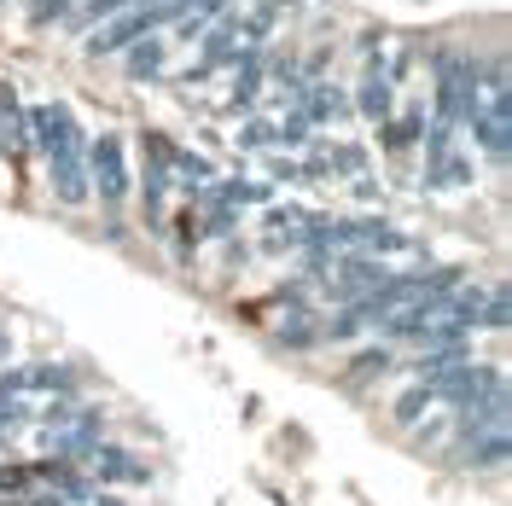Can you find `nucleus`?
Returning a JSON list of instances; mask_svg holds the SVG:
<instances>
[{
    "label": "nucleus",
    "instance_id": "obj_5",
    "mask_svg": "<svg viewBox=\"0 0 512 506\" xmlns=\"http://www.w3.org/2000/svg\"><path fill=\"white\" fill-rule=\"evenodd\" d=\"M163 59H169V41H158V35H140L134 47H123V70H128V82H158Z\"/></svg>",
    "mask_w": 512,
    "mask_h": 506
},
{
    "label": "nucleus",
    "instance_id": "obj_1",
    "mask_svg": "<svg viewBox=\"0 0 512 506\" xmlns=\"http://www.w3.org/2000/svg\"><path fill=\"white\" fill-rule=\"evenodd\" d=\"M47 158H53V187H59L64 204H82L88 198V152H82V134L76 123H64L53 140H47Z\"/></svg>",
    "mask_w": 512,
    "mask_h": 506
},
{
    "label": "nucleus",
    "instance_id": "obj_3",
    "mask_svg": "<svg viewBox=\"0 0 512 506\" xmlns=\"http://www.w3.org/2000/svg\"><path fill=\"white\" fill-rule=\"evenodd\" d=\"M94 187L105 204H123V192H128V163H123V140L117 134H105L94 146Z\"/></svg>",
    "mask_w": 512,
    "mask_h": 506
},
{
    "label": "nucleus",
    "instance_id": "obj_6",
    "mask_svg": "<svg viewBox=\"0 0 512 506\" xmlns=\"http://www.w3.org/2000/svg\"><path fill=\"white\" fill-rule=\"evenodd\" d=\"M76 12V0H35L30 6V30H53L59 18H70Z\"/></svg>",
    "mask_w": 512,
    "mask_h": 506
},
{
    "label": "nucleus",
    "instance_id": "obj_4",
    "mask_svg": "<svg viewBox=\"0 0 512 506\" xmlns=\"http://www.w3.org/2000/svg\"><path fill=\"white\" fill-rule=\"evenodd\" d=\"M256 88H262V47H245V53H239V59H233V82H227V117H233V111H239V105H251L256 99Z\"/></svg>",
    "mask_w": 512,
    "mask_h": 506
},
{
    "label": "nucleus",
    "instance_id": "obj_2",
    "mask_svg": "<svg viewBox=\"0 0 512 506\" xmlns=\"http://www.w3.org/2000/svg\"><path fill=\"white\" fill-rule=\"evenodd\" d=\"M239 41H245V24H239V12H216V18H210V30H204V47H198V59L181 70V82H187V88L210 82V76H216V64H222L227 53L239 47Z\"/></svg>",
    "mask_w": 512,
    "mask_h": 506
}]
</instances>
